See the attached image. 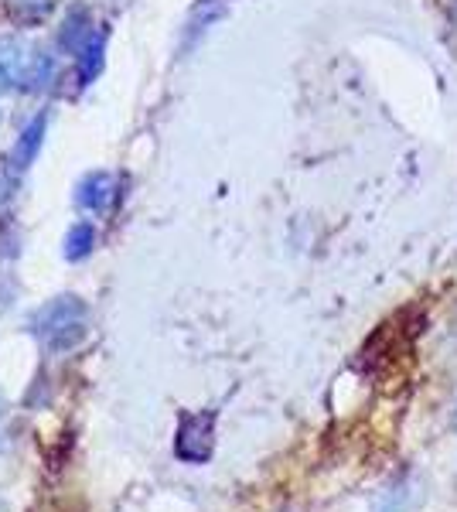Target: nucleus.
Returning a JSON list of instances; mask_svg holds the SVG:
<instances>
[{"instance_id": "1", "label": "nucleus", "mask_w": 457, "mask_h": 512, "mask_svg": "<svg viewBox=\"0 0 457 512\" xmlns=\"http://www.w3.org/2000/svg\"><path fill=\"white\" fill-rule=\"evenodd\" d=\"M35 335L52 352L72 349L86 335V308L79 297H58L35 315Z\"/></svg>"}, {"instance_id": "2", "label": "nucleus", "mask_w": 457, "mask_h": 512, "mask_svg": "<svg viewBox=\"0 0 457 512\" xmlns=\"http://www.w3.org/2000/svg\"><path fill=\"white\" fill-rule=\"evenodd\" d=\"M178 454L185 461H205L212 454V417H185L178 431Z\"/></svg>"}, {"instance_id": "3", "label": "nucleus", "mask_w": 457, "mask_h": 512, "mask_svg": "<svg viewBox=\"0 0 457 512\" xmlns=\"http://www.w3.org/2000/svg\"><path fill=\"white\" fill-rule=\"evenodd\" d=\"M113 202V178L106 175V171H96V175H89L86 181L79 185V205L82 209H106V205Z\"/></svg>"}, {"instance_id": "4", "label": "nucleus", "mask_w": 457, "mask_h": 512, "mask_svg": "<svg viewBox=\"0 0 457 512\" xmlns=\"http://www.w3.org/2000/svg\"><path fill=\"white\" fill-rule=\"evenodd\" d=\"M41 134H45V117H38L31 123V127L21 134L18 144H14V164H18V168H28V164L35 161V154L41 147Z\"/></svg>"}, {"instance_id": "5", "label": "nucleus", "mask_w": 457, "mask_h": 512, "mask_svg": "<svg viewBox=\"0 0 457 512\" xmlns=\"http://www.w3.org/2000/svg\"><path fill=\"white\" fill-rule=\"evenodd\" d=\"M96 246V229L86 226V222H79V226L69 229V236H65V256L69 260H82V256H89Z\"/></svg>"}, {"instance_id": "6", "label": "nucleus", "mask_w": 457, "mask_h": 512, "mask_svg": "<svg viewBox=\"0 0 457 512\" xmlns=\"http://www.w3.org/2000/svg\"><path fill=\"white\" fill-rule=\"evenodd\" d=\"M93 38L89 35V18H86V11H72L69 14V21H65V31H62V48H69V52H76L79 45H86V41Z\"/></svg>"}, {"instance_id": "7", "label": "nucleus", "mask_w": 457, "mask_h": 512, "mask_svg": "<svg viewBox=\"0 0 457 512\" xmlns=\"http://www.w3.org/2000/svg\"><path fill=\"white\" fill-rule=\"evenodd\" d=\"M55 7V0H7V14L18 21H41Z\"/></svg>"}, {"instance_id": "8", "label": "nucleus", "mask_w": 457, "mask_h": 512, "mask_svg": "<svg viewBox=\"0 0 457 512\" xmlns=\"http://www.w3.org/2000/svg\"><path fill=\"white\" fill-rule=\"evenodd\" d=\"M99 62H103V41H99V38H96V41L89 38L86 45H82V62H79V76H82V79L96 76Z\"/></svg>"}, {"instance_id": "9", "label": "nucleus", "mask_w": 457, "mask_h": 512, "mask_svg": "<svg viewBox=\"0 0 457 512\" xmlns=\"http://www.w3.org/2000/svg\"><path fill=\"white\" fill-rule=\"evenodd\" d=\"M11 198V178H7V171L0 168V202H7Z\"/></svg>"}]
</instances>
